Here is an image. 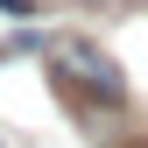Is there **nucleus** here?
<instances>
[{"mask_svg": "<svg viewBox=\"0 0 148 148\" xmlns=\"http://www.w3.org/2000/svg\"><path fill=\"white\" fill-rule=\"evenodd\" d=\"M49 71H57V85L71 99H85V106H120L127 99L120 64L106 57V49H92L85 35H57V42H49Z\"/></svg>", "mask_w": 148, "mask_h": 148, "instance_id": "obj_1", "label": "nucleus"}, {"mask_svg": "<svg viewBox=\"0 0 148 148\" xmlns=\"http://www.w3.org/2000/svg\"><path fill=\"white\" fill-rule=\"evenodd\" d=\"M21 49H35V35L21 28V35H7V42H0V64H7V57H21Z\"/></svg>", "mask_w": 148, "mask_h": 148, "instance_id": "obj_2", "label": "nucleus"}, {"mask_svg": "<svg viewBox=\"0 0 148 148\" xmlns=\"http://www.w3.org/2000/svg\"><path fill=\"white\" fill-rule=\"evenodd\" d=\"M0 7H7V14H35V0H0Z\"/></svg>", "mask_w": 148, "mask_h": 148, "instance_id": "obj_3", "label": "nucleus"}]
</instances>
